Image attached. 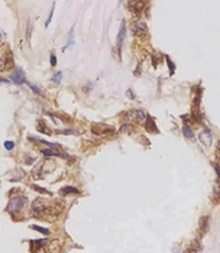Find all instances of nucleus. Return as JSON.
<instances>
[{"label":"nucleus","instance_id":"f257e3e1","mask_svg":"<svg viewBox=\"0 0 220 253\" xmlns=\"http://www.w3.org/2000/svg\"><path fill=\"white\" fill-rule=\"evenodd\" d=\"M25 203H26V198L23 197V195H18V197H13L9 201V205H7V210H9V213H10L12 216L15 217L21 210L23 208V205H25Z\"/></svg>","mask_w":220,"mask_h":253},{"label":"nucleus","instance_id":"f03ea898","mask_svg":"<svg viewBox=\"0 0 220 253\" xmlns=\"http://www.w3.org/2000/svg\"><path fill=\"white\" fill-rule=\"evenodd\" d=\"M45 208H46V204H45V201H42V200H35L32 203V210H33V216L35 217L42 216Z\"/></svg>","mask_w":220,"mask_h":253},{"label":"nucleus","instance_id":"7ed1b4c3","mask_svg":"<svg viewBox=\"0 0 220 253\" xmlns=\"http://www.w3.org/2000/svg\"><path fill=\"white\" fill-rule=\"evenodd\" d=\"M10 81L12 83H15V84H22V83H26V80H25V72H23L22 68H16L15 69V72L12 74L10 77Z\"/></svg>","mask_w":220,"mask_h":253},{"label":"nucleus","instance_id":"20e7f679","mask_svg":"<svg viewBox=\"0 0 220 253\" xmlns=\"http://www.w3.org/2000/svg\"><path fill=\"white\" fill-rule=\"evenodd\" d=\"M200 142L203 143L204 146H210V143H211V132H210L209 129H204L203 132L200 133Z\"/></svg>","mask_w":220,"mask_h":253},{"label":"nucleus","instance_id":"39448f33","mask_svg":"<svg viewBox=\"0 0 220 253\" xmlns=\"http://www.w3.org/2000/svg\"><path fill=\"white\" fill-rule=\"evenodd\" d=\"M125 36H126V23H125V20H122L120 31H119V38H117V46H119V49H122V46H123Z\"/></svg>","mask_w":220,"mask_h":253},{"label":"nucleus","instance_id":"423d86ee","mask_svg":"<svg viewBox=\"0 0 220 253\" xmlns=\"http://www.w3.org/2000/svg\"><path fill=\"white\" fill-rule=\"evenodd\" d=\"M145 31H146V26H145V23H143V22H136V23H133V26H132V32H133V33L139 35V33L145 32Z\"/></svg>","mask_w":220,"mask_h":253},{"label":"nucleus","instance_id":"0eeeda50","mask_svg":"<svg viewBox=\"0 0 220 253\" xmlns=\"http://www.w3.org/2000/svg\"><path fill=\"white\" fill-rule=\"evenodd\" d=\"M183 133H184V136L188 137V139H194V133H193V130L190 129V126H184V127H183Z\"/></svg>","mask_w":220,"mask_h":253},{"label":"nucleus","instance_id":"6e6552de","mask_svg":"<svg viewBox=\"0 0 220 253\" xmlns=\"http://www.w3.org/2000/svg\"><path fill=\"white\" fill-rule=\"evenodd\" d=\"M61 192H62V194H78L80 191L74 187H64L62 189H61Z\"/></svg>","mask_w":220,"mask_h":253},{"label":"nucleus","instance_id":"1a4fd4ad","mask_svg":"<svg viewBox=\"0 0 220 253\" xmlns=\"http://www.w3.org/2000/svg\"><path fill=\"white\" fill-rule=\"evenodd\" d=\"M42 154L46 155V156H59V151L58 149H54V151H51V149H42Z\"/></svg>","mask_w":220,"mask_h":253},{"label":"nucleus","instance_id":"9d476101","mask_svg":"<svg viewBox=\"0 0 220 253\" xmlns=\"http://www.w3.org/2000/svg\"><path fill=\"white\" fill-rule=\"evenodd\" d=\"M135 117H136L138 120L145 121V119H146V116H145V111H143V110H136V111H135Z\"/></svg>","mask_w":220,"mask_h":253},{"label":"nucleus","instance_id":"9b49d317","mask_svg":"<svg viewBox=\"0 0 220 253\" xmlns=\"http://www.w3.org/2000/svg\"><path fill=\"white\" fill-rule=\"evenodd\" d=\"M31 229H32V230L39 231V233H42V234H45V236H48V234H49V230H48V229H44V227H39V226H32Z\"/></svg>","mask_w":220,"mask_h":253},{"label":"nucleus","instance_id":"f8f14e48","mask_svg":"<svg viewBox=\"0 0 220 253\" xmlns=\"http://www.w3.org/2000/svg\"><path fill=\"white\" fill-rule=\"evenodd\" d=\"M26 84H28V86H29V87L32 88V91H33V93H35V94H38V96H42V91H41V90H39V88L36 87V86H33V84H31V83H29V81H26Z\"/></svg>","mask_w":220,"mask_h":253},{"label":"nucleus","instance_id":"ddd939ff","mask_svg":"<svg viewBox=\"0 0 220 253\" xmlns=\"http://www.w3.org/2000/svg\"><path fill=\"white\" fill-rule=\"evenodd\" d=\"M73 44H74V36H73V33H71V35H70V38H68V42H67V45L64 46V51H67V48L73 46Z\"/></svg>","mask_w":220,"mask_h":253},{"label":"nucleus","instance_id":"4468645a","mask_svg":"<svg viewBox=\"0 0 220 253\" xmlns=\"http://www.w3.org/2000/svg\"><path fill=\"white\" fill-rule=\"evenodd\" d=\"M61 78H62V72L59 71V72H56L54 77H52V81H54V83H59V81H61Z\"/></svg>","mask_w":220,"mask_h":253},{"label":"nucleus","instance_id":"2eb2a0df","mask_svg":"<svg viewBox=\"0 0 220 253\" xmlns=\"http://www.w3.org/2000/svg\"><path fill=\"white\" fill-rule=\"evenodd\" d=\"M4 148H6L7 151H12V149L15 148V143L10 142V140H6V142H4Z\"/></svg>","mask_w":220,"mask_h":253},{"label":"nucleus","instance_id":"dca6fc26","mask_svg":"<svg viewBox=\"0 0 220 253\" xmlns=\"http://www.w3.org/2000/svg\"><path fill=\"white\" fill-rule=\"evenodd\" d=\"M32 188H33V189H36V191H39V192H42V194H48V195L51 194V192H48L46 189H44V188H39V187H36V185H32Z\"/></svg>","mask_w":220,"mask_h":253},{"label":"nucleus","instance_id":"f3484780","mask_svg":"<svg viewBox=\"0 0 220 253\" xmlns=\"http://www.w3.org/2000/svg\"><path fill=\"white\" fill-rule=\"evenodd\" d=\"M52 16H54V9L51 10V13H49V18H48V20L45 22V26H46V28L49 26V23H51V20H52Z\"/></svg>","mask_w":220,"mask_h":253},{"label":"nucleus","instance_id":"a211bd4d","mask_svg":"<svg viewBox=\"0 0 220 253\" xmlns=\"http://www.w3.org/2000/svg\"><path fill=\"white\" fill-rule=\"evenodd\" d=\"M51 65H52V67L56 65V58H55L54 54H51Z\"/></svg>","mask_w":220,"mask_h":253},{"label":"nucleus","instance_id":"6ab92c4d","mask_svg":"<svg viewBox=\"0 0 220 253\" xmlns=\"http://www.w3.org/2000/svg\"><path fill=\"white\" fill-rule=\"evenodd\" d=\"M35 242H36V246H38V247H41V246L46 244V240H35Z\"/></svg>","mask_w":220,"mask_h":253},{"label":"nucleus","instance_id":"aec40b11","mask_svg":"<svg viewBox=\"0 0 220 253\" xmlns=\"http://www.w3.org/2000/svg\"><path fill=\"white\" fill-rule=\"evenodd\" d=\"M166 62H168V65H169V69H171V72H172V71H174V68H175V67L172 65V62H171V59H169V58H166Z\"/></svg>","mask_w":220,"mask_h":253}]
</instances>
